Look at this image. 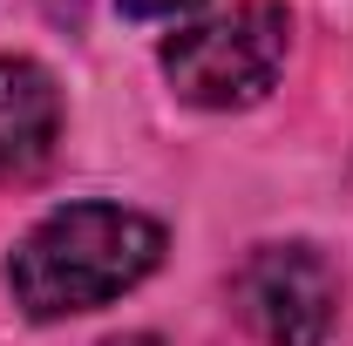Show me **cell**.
Wrapping results in <instances>:
<instances>
[{"label":"cell","instance_id":"4","mask_svg":"<svg viewBox=\"0 0 353 346\" xmlns=\"http://www.w3.org/2000/svg\"><path fill=\"white\" fill-rule=\"evenodd\" d=\"M61 136V88L41 61L0 54V183L34 176Z\"/></svg>","mask_w":353,"mask_h":346},{"label":"cell","instance_id":"3","mask_svg":"<svg viewBox=\"0 0 353 346\" xmlns=\"http://www.w3.org/2000/svg\"><path fill=\"white\" fill-rule=\"evenodd\" d=\"M231 305L265 346H319L340 305L333 265L312 245H259L231 278Z\"/></svg>","mask_w":353,"mask_h":346},{"label":"cell","instance_id":"7","mask_svg":"<svg viewBox=\"0 0 353 346\" xmlns=\"http://www.w3.org/2000/svg\"><path fill=\"white\" fill-rule=\"evenodd\" d=\"M102 346H163L157 333H123V340H102Z\"/></svg>","mask_w":353,"mask_h":346},{"label":"cell","instance_id":"1","mask_svg":"<svg viewBox=\"0 0 353 346\" xmlns=\"http://www.w3.org/2000/svg\"><path fill=\"white\" fill-rule=\"evenodd\" d=\"M163 265V224L123 204H68L48 211L21 252L7 258V285L28 319H68L123 299Z\"/></svg>","mask_w":353,"mask_h":346},{"label":"cell","instance_id":"6","mask_svg":"<svg viewBox=\"0 0 353 346\" xmlns=\"http://www.w3.org/2000/svg\"><path fill=\"white\" fill-rule=\"evenodd\" d=\"M48 14L54 21H82V0H48Z\"/></svg>","mask_w":353,"mask_h":346},{"label":"cell","instance_id":"2","mask_svg":"<svg viewBox=\"0 0 353 346\" xmlns=\"http://www.w3.org/2000/svg\"><path fill=\"white\" fill-rule=\"evenodd\" d=\"M285 7L279 0H245L204 28H183L163 41V75H170L176 102L190 109H252L285 68Z\"/></svg>","mask_w":353,"mask_h":346},{"label":"cell","instance_id":"5","mask_svg":"<svg viewBox=\"0 0 353 346\" xmlns=\"http://www.w3.org/2000/svg\"><path fill=\"white\" fill-rule=\"evenodd\" d=\"M123 14H136V21H170V14H190L197 0H116Z\"/></svg>","mask_w":353,"mask_h":346}]
</instances>
